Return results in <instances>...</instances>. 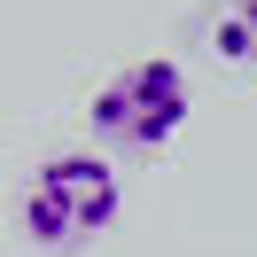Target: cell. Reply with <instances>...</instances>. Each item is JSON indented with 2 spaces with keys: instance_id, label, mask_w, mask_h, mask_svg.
<instances>
[{
  "instance_id": "obj_1",
  "label": "cell",
  "mask_w": 257,
  "mask_h": 257,
  "mask_svg": "<svg viewBox=\"0 0 257 257\" xmlns=\"http://www.w3.org/2000/svg\"><path fill=\"white\" fill-rule=\"evenodd\" d=\"M16 218L39 249H78V241H94L117 218V172L101 156H86V148H63V156H47L32 172Z\"/></svg>"
},
{
  "instance_id": "obj_2",
  "label": "cell",
  "mask_w": 257,
  "mask_h": 257,
  "mask_svg": "<svg viewBox=\"0 0 257 257\" xmlns=\"http://www.w3.org/2000/svg\"><path fill=\"white\" fill-rule=\"evenodd\" d=\"M179 125H187V78L164 55H148V63L117 70L109 86H94V133H109L125 148H164Z\"/></svg>"
},
{
  "instance_id": "obj_3",
  "label": "cell",
  "mask_w": 257,
  "mask_h": 257,
  "mask_svg": "<svg viewBox=\"0 0 257 257\" xmlns=\"http://www.w3.org/2000/svg\"><path fill=\"white\" fill-rule=\"evenodd\" d=\"M210 47H218L226 63L257 70V0H226V8H218V24H210Z\"/></svg>"
}]
</instances>
